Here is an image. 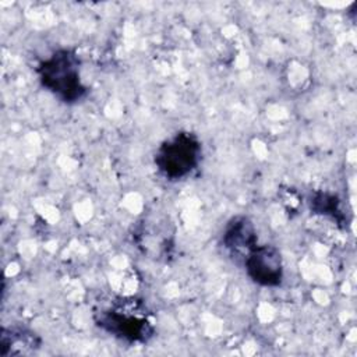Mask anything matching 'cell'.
Wrapping results in <instances>:
<instances>
[{
	"label": "cell",
	"instance_id": "cell-4",
	"mask_svg": "<svg viewBox=\"0 0 357 357\" xmlns=\"http://www.w3.org/2000/svg\"><path fill=\"white\" fill-rule=\"evenodd\" d=\"M248 278L264 287H278L283 282V259L280 251L272 244L254 247L244 258Z\"/></svg>",
	"mask_w": 357,
	"mask_h": 357
},
{
	"label": "cell",
	"instance_id": "cell-5",
	"mask_svg": "<svg viewBox=\"0 0 357 357\" xmlns=\"http://www.w3.org/2000/svg\"><path fill=\"white\" fill-rule=\"evenodd\" d=\"M222 244L236 258H244L247 254L258 245V236L254 222L245 215H236L227 220L223 234Z\"/></svg>",
	"mask_w": 357,
	"mask_h": 357
},
{
	"label": "cell",
	"instance_id": "cell-1",
	"mask_svg": "<svg viewBox=\"0 0 357 357\" xmlns=\"http://www.w3.org/2000/svg\"><path fill=\"white\" fill-rule=\"evenodd\" d=\"M93 319L102 331L128 343H146L155 333L146 305L134 297L114 298L107 307L96 311Z\"/></svg>",
	"mask_w": 357,
	"mask_h": 357
},
{
	"label": "cell",
	"instance_id": "cell-7",
	"mask_svg": "<svg viewBox=\"0 0 357 357\" xmlns=\"http://www.w3.org/2000/svg\"><path fill=\"white\" fill-rule=\"evenodd\" d=\"M310 209L314 213L329 216L337 223L344 222V215L340 209V201L335 194L322 192V191L315 192L310 199Z\"/></svg>",
	"mask_w": 357,
	"mask_h": 357
},
{
	"label": "cell",
	"instance_id": "cell-2",
	"mask_svg": "<svg viewBox=\"0 0 357 357\" xmlns=\"http://www.w3.org/2000/svg\"><path fill=\"white\" fill-rule=\"evenodd\" d=\"M36 74L40 85L66 105H74L88 93L81 79V60L73 49L54 50L38 64Z\"/></svg>",
	"mask_w": 357,
	"mask_h": 357
},
{
	"label": "cell",
	"instance_id": "cell-3",
	"mask_svg": "<svg viewBox=\"0 0 357 357\" xmlns=\"http://www.w3.org/2000/svg\"><path fill=\"white\" fill-rule=\"evenodd\" d=\"M201 155L202 145L197 134L178 131L158 146L153 162L165 178L176 181L187 177L197 169Z\"/></svg>",
	"mask_w": 357,
	"mask_h": 357
},
{
	"label": "cell",
	"instance_id": "cell-6",
	"mask_svg": "<svg viewBox=\"0 0 357 357\" xmlns=\"http://www.w3.org/2000/svg\"><path fill=\"white\" fill-rule=\"evenodd\" d=\"M42 339L32 329L21 325L3 326L0 332V356H25L38 351Z\"/></svg>",
	"mask_w": 357,
	"mask_h": 357
}]
</instances>
